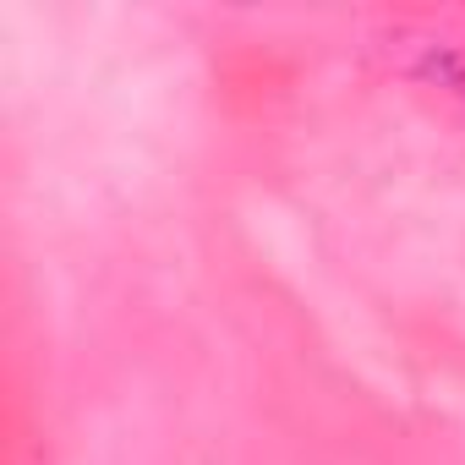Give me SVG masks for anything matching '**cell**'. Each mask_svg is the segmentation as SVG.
<instances>
[]
</instances>
